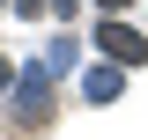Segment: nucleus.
<instances>
[{
	"label": "nucleus",
	"mask_w": 148,
	"mask_h": 140,
	"mask_svg": "<svg viewBox=\"0 0 148 140\" xmlns=\"http://www.w3.org/2000/svg\"><path fill=\"white\" fill-rule=\"evenodd\" d=\"M0 88H8V59H0Z\"/></svg>",
	"instance_id": "nucleus-3"
},
{
	"label": "nucleus",
	"mask_w": 148,
	"mask_h": 140,
	"mask_svg": "<svg viewBox=\"0 0 148 140\" xmlns=\"http://www.w3.org/2000/svg\"><path fill=\"white\" fill-rule=\"evenodd\" d=\"M89 96H96V103H104V96H119V74H111V67H96V74H89Z\"/></svg>",
	"instance_id": "nucleus-2"
},
{
	"label": "nucleus",
	"mask_w": 148,
	"mask_h": 140,
	"mask_svg": "<svg viewBox=\"0 0 148 140\" xmlns=\"http://www.w3.org/2000/svg\"><path fill=\"white\" fill-rule=\"evenodd\" d=\"M104 7H126V0H104Z\"/></svg>",
	"instance_id": "nucleus-4"
},
{
	"label": "nucleus",
	"mask_w": 148,
	"mask_h": 140,
	"mask_svg": "<svg viewBox=\"0 0 148 140\" xmlns=\"http://www.w3.org/2000/svg\"><path fill=\"white\" fill-rule=\"evenodd\" d=\"M96 44H104V59H119V67H141L148 59V37L126 30V22H96Z\"/></svg>",
	"instance_id": "nucleus-1"
}]
</instances>
